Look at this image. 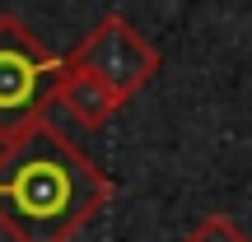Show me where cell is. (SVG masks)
Returning a JSON list of instances; mask_svg holds the SVG:
<instances>
[{
	"label": "cell",
	"instance_id": "6da1fadb",
	"mask_svg": "<svg viewBox=\"0 0 252 242\" xmlns=\"http://www.w3.org/2000/svg\"><path fill=\"white\" fill-rule=\"evenodd\" d=\"M112 200V177L42 117L0 144V228L9 242H75Z\"/></svg>",
	"mask_w": 252,
	"mask_h": 242
},
{
	"label": "cell",
	"instance_id": "7a4b0ae2",
	"mask_svg": "<svg viewBox=\"0 0 252 242\" xmlns=\"http://www.w3.org/2000/svg\"><path fill=\"white\" fill-rule=\"evenodd\" d=\"M70 61L56 56L24 19L0 14V144L24 135L56 108Z\"/></svg>",
	"mask_w": 252,
	"mask_h": 242
},
{
	"label": "cell",
	"instance_id": "3957f363",
	"mask_svg": "<svg viewBox=\"0 0 252 242\" xmlns=\"http://www.w3.org/2000/svg\"><path fill=\"white\" fill-rule=\"evenodd\" d=\"M65 61H70L75 70H89L94 80L117 89L122 98H135V93L163 70V56L154 52V42H145L122 14H103L98 24H94V33L84 37L75 52H65Z\"/></svg>",
	"mask_w": 252,
	"mask_h": 242
},
{
	"label": "cell",
	"instance_id": "277c9868",
	"mask_svg": "<svg viewBox=\"0 0 252 242\" xmlns=\"http://www.w3.org/2000/svg\"><path fill=\"white\" fill-rule=\"evenodd\" d=\"M126 103H131V98H122L117 89H108L103 80H94L89 70H75V65L65 70L61 89H56V108H65L84 131H103Z\"/></svg>",
	"mask_w": 252,
	"mask_h": 242
},
{
	"label": "cell",
	"instance_id": "5b68a950",
	"mask_svg": "<svg viewBox=\"0 0 252 242\" xmlns=\"http://www.w3.org/2000/svg\"><path fill=\"white\" fill-rule=\"evenodd\" d=\"M182 242H252V238H248V228L238 224V219H229V215H206Z\"/></svg>",
	"mask_w": 252,
	"mask_h": 242
}]
</instances>
